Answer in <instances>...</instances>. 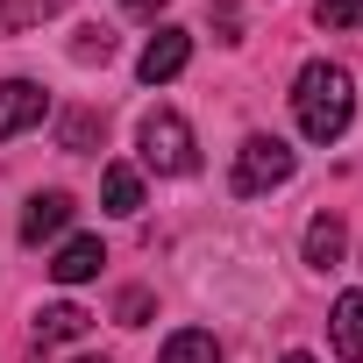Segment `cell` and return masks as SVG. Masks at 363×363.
Wrapping results in <instances>:
<instances>
[{
  "mask_svg": "<svg viewBox=\"0 0 363 363\" xmlns=\"http://www.w3.org/2000/svg\"><path fill=\"white\" fill-rule=\"evenodd\" d=\"M278 363H313V356H306V349H292V356H278Z\"/></svg>",
  "mask_w": 363,
  "mask_h": 363,
  "instance_id": "cell-20",
  "label": "cell"
},
{
  "mask_svg": "<svg viewBox=\"0 0 363 363\" xmlns=\"http://www.w3.org/2000/svg\"><path fill=\"white\" fill-rule=\"evenodd\" d=\"M29 15H57V8H72V0H22Z\"/></svg>",
  "mask_w": 363,
  "mask_h": 363,
  "instance_id": "cell-19",
  "label": "cell"
},
{
  "mask_svg": "<svg viewBox=\"0 0 363 363\" xmlns=\"http://www.w3.org/2000/svg\"><path fill=\"white\" fill-rule=\"evenodd\" d=\"M79 363H107V356H79Z\"/></svg>",
  "mask_w": 363,
  "mask_h": 363,
  "instance_id": "cell-21",
  "label": "cell"
},
{
  "mask_svg": "<svg viewBox=\"0 0 363 363\" xmlns=\"http://www.w3.org/2000/svg\"><path fill=\"white\" fill-rule=\"evenodd\" d=\"M186 65H193V36H186V29H157V36L143 43V57H135V79H143V86H171Z\"/></svg>",
  "mask_w": 363,
  "mask_h": 363,
  "instance_id": "cell-4",
  "label": "cell"
},
{
  "mask_svg": "<svg viewBox=\"0 0 363 363\" xmlns=\"http://www.w3.org/2000/svg\"><path fill=\"white\" fill-rule=\"evenodd\" d=\"M292 121H299L306 143H342L349 121H356V79L342 65H328V57L299 65V79H292Z\"/></svg>",
  "mask_w": 363,
  "mask_h": 363,
  "instance_id": "cell-1",
  "label": "cell"
},
{
  "mask_svg": "<svg viewBox=\"0 0 363 363\" xmlns=\"http://www.w3.org/2000/svg\"><path fill=\"white\" fill-rule=\"evenodd\" d=\"M121 8H128V15H164L171 0H121Z\"/></svg>",
  "mask_w": 363,
  "mask_h": 363,
  "instance_id": "cell-18",
  "label": "cell"
},
{
  "mask_svg": "<svg viewBox=\"0 0 363 363\" xmlns=\"http://www.w3.org/2000/svg\"><path fill=\"white\" fill-rule=\"evenodd\" d=\"M65 228H72V193H36L22 207V242H50Z\"/></svg>",
  "mask_w": 363,
  "mask_h": 363,
  "instance_id": "cell-6",
  "label": "cell"
},
{
  "mask_svg": "<svg viewBox=\"0 0 363 363\" xmlns=\"http://www.w3.org/2000/svg\"><path fill=\"white\" fill-rule=\"evenodd\" d=\"M342 250H349L342 214H313V221H306V264H313V271H328V264H342Z\"/></svg>",
  "mask_w": 363,
  "mask_h": 363,
  "instance_id": "cell-9",
  "label": "cell"
},
{
  "mask_svg": "<svg viewBox=\"0 0 363 363\" xmlns=\"http://www.w3.org/2000/svg\"><path fill=\"white\" fill-rule=\"evenodd\" d=\"M214 29H221V43H242V15H235V0H214Z\"/></svg>",
  "mask_w": 363,
  "mask_h": 363,
  "instance_id": "cell-17",
  "label": "cell"
},
{
  "mask_svg": "<svg viewBox=\"0 0 363 363\" xmlns=\"http://www.w3.org/2000/svg\"><path fill=\"white\" fill-rule=\"evenodd\" d=\"M100 135H107V121H100L93 107H72V114L57 121V143H65V150H93Z\"/></svg>",
  "mask_w": 363,
  "mask_h": 363,
  "instance_id": "cell-13",
  "label": "cell"
},
{
  "mask_svg": "<svg viewBox=\"0 0 363 363\" xmlns=\"http://www.w3.org/2000/svg\"><path fill=\"white\" fill-rule=\"evenodd\" d=\"M328 342H335V356L363 363V292H342V299H335V313H328Z\"/></svg>",
  "mask_w": 363,
  "mask_h": 363,
  "instance_id": "cell-8",
  "label": "cell"
},
{
  "mask_svg": "<svg viewBox=\"0 0 363 363\" xmlns=\"http://www.w3.org/2000/svg\"><path fill=\"white\" fill-rule=\"evenodd\" d=\"M135 143H143V164H150L157 178H186V171L200 164V143H193V121H186V114H171V107L143 114Z\"/></svg>",
  "mask_w": 363,
  "mask_h": 363,
  "instance_id": "cell-2",
  "label": "cell"
},
{
  "mask_svg": "<svg viewBox=\"0 0 363 363\" xmlns=\"http://www.w3.org/2000/svg\"><path fill=\"white\" fill-rule=\"evenodd\" d=\"M164 363H221V342H214L207 328H178V335L164 342Z\"/></svg>",
  "mask_w": 363,
  "mask_h": 363,
  "instance_id": "cell-12",
  "label": "cell"
},
{
  "mask_svg": "<svg viewBox=\"0 0 363 363\" xmlns=\"http://www.w3.org/2000/svg\"><path fill=\"white\" fill-rule=\"evenodd\" d=\"M50 114V93L36 79H0V143H15L22 128H36Z\"/></svg>",
  "mask_w": 363,
  "mask_h": 363,
  "instance_id": "cell-5",
  "label": "cell"
},
{
  "mask_svg": "<svg viewBox=\"0 0 363 363\" xmlns=\"http://www.w3.org/2000/svg\"><path fill=\"white\" fill-rule=\"evenodd\" d=\"M107 57H114V36L107 29H79L72 36V65H107Z\"/></svg>",
  "mask_w": 363,
  "mask_h": 363,
  "instance_id": "cell-14",
  "label": "cell"
},
{
  "mask_svg": "<svg viewBox=\"0 0 363 363\" xmlns=\"http://www.w3.org/2000/svg\"><path fill=\"white\" fill-rule=\"evenodd\" d=\"M93 328V313L86 306H72V299H57V306H43L36 313V342H79Z\"/></svg>",
  "mask_w": 363,
  "mask_h": 363,
  "instance_id": "cell-11",
  "label": "cell"
},
{
  "mask_svg": "<svg viewBox=\"0 0 363 363\" xmlns=\"http://www.w3.org/2000/svg\"><path fill=\"white\" fill-rule=\"evenodd\" d=\"M100 200H107V214H135L143 207V171L135 164H107L100 171Z\"/></svg>",
  "mask_w": 363,
  "mask_h": 363,
  "instance_id": "cell-10",
  "label": "cell"
},
{
  "mask_svg": "<svg viewBox=\"0 0 363 363\" xmlns=\"http://www.w3.org/2000/svg\"><path fill=\"white\" fill-rule=\"evenodd\" d=\"M292 171H299V150H292L285 135H242V150H235V193H242V200L278 193Z\"/></svg>",
  "mask_w": 363,
  "mask_h": 363,
  "instance_id": "cell-3",
  "label": "cell"
},
{
  "mask_svg": "<svg viewBox=\"0 0 363 363\" xmlns=\"http://www.w3.org/2000/svg\"><path fill=\"white\" fill-rule=\"evenodd\" d=\"M100 264H107L100 235H72V242L50 257V278H57V285H86V278H100Z\"/></svg>",
  "mask_w": 363,
  "mask_h": 363,
  "instance_id": "cell-7",
  "label": "cell"
},
{
  "mask_svg": "<svg viewBox=\"0 0 363 363\" xmlns=\"http://www.w3.org/2000/svg\"><path fill=\"white\" fill-rule=\"evenodd\" d=\"M150 306H157V299H150L143 285H128V292L114 299V320H121V328H143V320H150Z\"/></svg>",
  "mask_w": 363,
  "mask_h": 363,
  "instance_id": "cell-16",
  "label": "cell"
},
{
  "mask_svg": "<svg viewBox=\"0 0 363 363\" xmlns=\"http://www.w3.org/2000/svg\"><path fill=\"white\" fill-rule=\"evenodd\" d=\"M313 15L328 29H363V0H313Z\"/></svg>",
  "mask_w": 363,
  "mask_h": 363,
  "instance_id": "cell-15",
  "label": "cell"
}]
</instances>
